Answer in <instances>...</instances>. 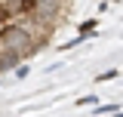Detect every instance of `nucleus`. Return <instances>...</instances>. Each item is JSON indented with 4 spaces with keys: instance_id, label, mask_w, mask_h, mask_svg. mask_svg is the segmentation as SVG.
Listing matches in <instances>:
<instances>
[{
    "instance_id": "f257e3e1",
    "label": "nucleus",
    "mask_w": 123,
    "mask_h": 117,
    "mask_svg": "<svg viewBox=\"0 0 123 117\" xmlns=\"http://www.w3.org/2000/svg\"><path fill=\"white\" fill-rule=\"evenodd\" d=\"M25 56L18 49H9V46H0V71H12L15 65H22Z\"/></svg>"
}]
</instances>
